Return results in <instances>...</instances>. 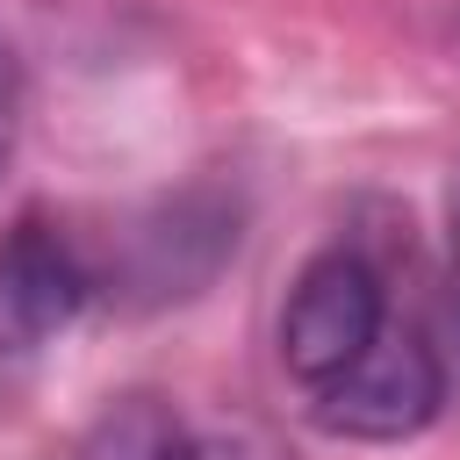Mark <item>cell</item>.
<instances>
[{
    "instance_id": "cell-2",
    "label": "cell",
    "mask_w": 460,
    "mask_h": 460,
    "mask_svg": "<svg viewBox=\"0 0 460 460\" xmlns=\"http://www.w3.org/2000/svg\"><path fill=\"white\" fill-rule=\"evenodd\" d=\"M316 395V424L345 431V438H410L446 410V367L431 352V338L417 331H381L338 381L309 388Z\"/></svg>"
},
{
    "instance_id": "cell-3",
    "label": "cell",
    "mask_w": 460,
    "mask_h": 460,
    "mask_svg": "<svg viewBox=\"0 0 460 460\" xmlns=\"http://www.w3.org/2000/svg\"><path fill=\"white\" fill-rule=\"evenodd\" d=\"M86 309V266L50 223H14L0 237V352L50 345Z\"/></svg>"
},
{
    "instance_id": "cell-1",
    "label": "cell",
    "mask_w": 460,
    "mask_h": 460,
    "mask_svg": "<svg viewBox=\"0 0 460 460\" xmlns=\"http://www.w3.org/2000/svg\"><path fill=\"white\" fill-rule=\"evenodd\" d=\"M381 331H388V302H381V280L359 252L309 259L280 302V359L302 388L338 381Z\"/></svg>"
},
{
    "instance_id": "cell-5",
    "label": "cell",
    "mask_w": 460,
    "mask_h": 460,
    "mask_svg": "<svg viewBox=\"0 0 460 460\" xmlns=\"http://www.w3.org/2000/svg\"><path fill=\"white\" fill-rule=\"evenodd\" d=\"M14 144H22V58L0 36V165L14 158Z\"/></svg>"
},
{
    "instance_id": "cell-4",
    "label": "cell",
    "mask_w": 460,
    "mask_h": 460,
    "mask_svg": "<svg viewBox=\"0 0 460 460\" xmlns=\"http://www.w3.org/2000/svg\"><path fill=\"white\" fill-rule=\"evenodd\" d=\"M72 460H208V446L165 395H122L79 431Z\"/></svg>"
}]
</instances>
